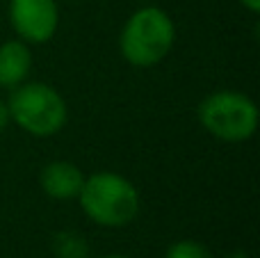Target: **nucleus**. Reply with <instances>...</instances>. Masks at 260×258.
<instances>
[{"label":"nucleus","mask_w":260,"mask_h":258,"mask_svg":"<svg viewBox=\"0 0 260 258\" xmlns=\"http://www.w3.org/2000/svg\"><path fill=\"white\" fill-rule=\"evenodd\" d=\"M78 201L82 213L103 229H123L133 224L142 206L133 181L114 172H99L85 178Z\"/></svg>","instance_id":"1"},{"label":"nucleus","mask_w":260,"mask_h":258,"mask_svg":"<svg viewBox=\"0 0 260 258\" xmlns=\"http://www.w3.org/2000/svg\"><path fill=\"white\" fill-rule=\"evenodd\" d=\"M176 41V25L160 7H142L130 14L119 37V48L128 64L148 69L160 64L171 53Z\"/></svg>","instance_id":"2"},{"label":"nucleus","mask_w":260,"mask_h":258,"mask_svg":"<svg viewBox=\"0 0 260 258\" xmlns=\"http://www.w3.org/2000/svg\"><path fill=\"white\" fill-rule=\"evenodd\" d=\"M9 119L32 137H53L67 126L69 108L55 87L46 82H21L9 89Z\"/></svg>","instance_id":"3"},{"label":"nucleus","mask_w":260,"mask_h":258,"mask_svg":"<svg viewBox=\"0 0 260 258\" xmlns=\"http://www.w3.org/2000/svg\"><path fill=\"white\" fill-rule=\"evenodd\" d=\"M197 117L208 135L221 142H247L258 131V105L247 94L235 89H219L199 103Z\"/></svg>","instance_id":"4"},{"label":"nucleus","mask_w":260,"mask_h":258,"mask_svg":"<svg viewBox=\"0 0 260 258\" xmlns=\"http://www.w3.org/2000/svg\"><path fill=\"white\" fill-rule=\"evenodd\" d=\"M9 21L21 41L46 44L59 27V9L55 0H9Z\"/></svg>","instance_id":"5"},{"label":"nucleus","mask_w":260,"mask_h":258,"mask_svg":"<svg viewBox=\"0 0 260 258\" xmlns=\"http://www.w3.org/2000/svg\"><path fill=\"white\" fill-rule=\"evenodd\" d=\"M85 183V174L71 160H53L39 174V185L46 197L55 201L78 199Z\"/></svg>","instance_id":"6"},{"label":"nucleus","mask_w":260,"mask_h":258,"mask_svg":"<svg viewBox=\"0 0 260 258\" xmlns=\"http://www.w3.org/2000/svg\"><path fill=\"white\" fill-rule=\"evenodd\" d=\"M32 71L30 44L21 39H9L0 44V87L14 89L27 80Z\"/></svg>","instance_id":"7"},{"label":"nucleus","mask_w":260,"mask_h":258,"mask_svg":"<svg viewBox=\"0 0 260 258\" xmlns=\"http://www.w3.org/2000/svg\"><path fill=\"white\" fill-rule=\"evenodd\" d=\"M55 258H91L89 242L78 231H59L53 238Z\"/></svg>","instance_id":"8"},{"label":"nucleus","mask_w":260,"mask_h":258,"mask_svg":"<svg viewBox=\"0 0 260 258\" xmlns=\"http://www.w3.org/2000/svg\"><path fill=\"white\" fill-rule=\"evenodd\" d=\"M165 258H212L210 249L197 240H178L167 249Z\"/></svg>","instance_id":"9"},{"label":"nucleus","mask_w":260,"mask_h":258,"mask_svg":"<svg viewBox=\"0 0 260 258\" xmlns=\"http://www.w3.org/2000/svg\"><path fill=\"white\" fill-rule=\"evenodd\" d=\"M9 121H12V119H9V110H7V101H3L0 99V133L5 131V128L9 126Z\"/></svg>","instance_id":"10"},{"label":"nucleus","mask_w":260,"mask_h":258,"mask_svg":"<svg viewBox=\"0 0 260 258\" xmlns=\"http://www.w3.org/2000/svg\"><path fill=\"white\" fill-rule=\"evenodd\" d=\"M242 7H247L251 14H258L260 12V0H240Z\"/></svg>","instance_id":"11"},{"label":"nucleus","mask_w":260,"mask_h":258,"mask_svg":"<svg viewBox=\"0 0 260 258\" xmlns=\"http://www.w3.org/2000/svg\"><path fill=\"white\" fill-rule=\"evenodd\" d=\"M224 258H251L247 254V251H231L229 256H224Z\"/></svg>","instance_id":"12"},{"label":"nucleus","mask_w":260,"mask_h":258,"mask_svg":"<svg viewBox=\"0 0 260 258\" xmlns=\"http://www.w3.org/2000/svg\"><path fill=\"white\" fill-rule=\"evenodd\" d=\"M101 258H130V256H123V254H108V256H101Z\"/></svg>","instance_id":"13"}]
</instances>
